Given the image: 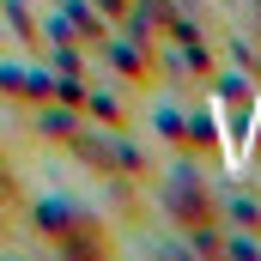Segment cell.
I'll return each instance as SVG.
<instances>
[{
  "instance_id": "1",
  "label": "cell",
  "mask_w": 261,
  "mask_h": 261,
  "mask_svg": "<svg viewBox=\"0 0 261 261\" xmlns=\"http://www.w3.org/2000/svg\"><path fill=\"white\" fill-rule=\"evenodd\" d=\"M164 206L182 219V225H213V189L200 182L195 170L182 164L176 176H170V189H164Z\"/></svg>"
},
{
  "instance_id": "2",
  "label": "cell",
  "mask_w": 261,
  "mask_h": 261,
  "mask_svg": "<svg viewBox=\"0 0 261 261\" xmlns=\"http://www.w3.org/2000/svg\"><path fill=\"white\" fill-rule=\"evenodd\" d=\"M249 6H255V18H261V0H249Z\"/></svg>"
}]
</instances>
